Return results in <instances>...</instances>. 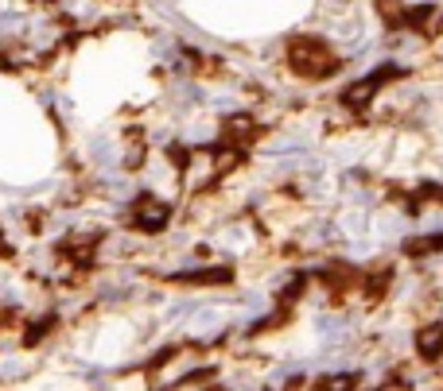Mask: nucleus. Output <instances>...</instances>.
<instances>
[{
  "label": "nucleus",
  "mask_w": 443,
  "mask_h": 391,
  "mask_svg": "<svg viewBox=\"0 0 443 391\" xmlns=\"http://www.w3.org/2000/svg\"><path fill=\"white\" fill-rule=\"evenodd\" d=\"M288 58H292V70L303 74V78H327V74L339 70V58H331L323 47L315 43V39H303V43L295 39Z\"/></svg>",
  "instance_id": "obj_1"
},
{
  "label": "nucleus",
  "mask_w": 443,
  "mask_h": 391,
  "mask_svg": "<svg viewBox=\"0 0 443 391\" xmlns=\"http://www.w3.org/2000/svg\"><path fill=\"white\" fill-rule=\"evenodd\" d=\"M389 74H393V70H377L373 78H362V81H354V86H350L346 94H342V101H346L350 109H362V105L369 101V97L377 94V81H381V78H389Z\"/></svg>",
  "instance_id": "obj_2"
},
{
  "label": "nucleus",
  "mask_w": 443,
  "mask_h": 391,
  "mask_svg": "<svg viewBox=\"0 0 443 391\" xmlns=\"http://www.w3.org/2000/svg\"><path fill=\"white\" fill-rule=\"evenodd\" d=\"M416 353H420L424 361L443 356V326H424L420 334H416Z\"/></svg>",
  "instance_id": "obj_3"
},
{
  "label": "nucleus",
  "mask_w": 443,
  "mask_h": 391,
  "mask_svg": "<svg viewBox=\"0 0 443 391\" xmlns=\"http://www.w3.org/2000/svg\"><path fill=\"white\" fill-rule=\"evenodd\" d=\"M168 221H171V210H168L163 202H144L141 213H136V225H141V229H148V232H160Z\"/></svg>",
  "instance_id": "obj_4"
},
{
  "label": "nucleus",
  "mask_w": 443,
  "mask_h": 391,
  "mask_svg": "<svg viewBox=\"0 0 443 391\" xmlns=\"http://www.w3.org/2000/svg\"><path fill=\"white\" fill-rule=\"evenodd\" d=\"M175 279L179 283H210V287H214V283H229L234 271L229 268H199V271H179Z\"/></svg>",
  "instance_id": "obj_5"
},
{
  "label": "nucleus",
  "mask_w": 443,
  "mask_h": 391,
  "mask_svg": "<svg viewBox=\"0 0 443 391\" xmlns=\"http://www.w3.org/2000/svg\"><path fill=\"white\" fill-rule=\"evenodd\" d=\"M237 163H241V147H226V152L214 155V171H218V174H229Z\"/></svg>",
  "instance_id": "obj_6"
},
{
  "label": "nucleus",
  "mask_w": 443,
  "mask_h": 391,
  "mask_svg": "<svg viewBox=\"0 0 443 391\" xmlns=\"http://www.w3.org/2000/svg\"><path fill=\"white\" fill-rule=\"evenodd\" d=\"M55 326V314H47V318H39L35 326H28V337H23V345H39V341L47 337V329Z\"/></svg>",
  "instance_id": "obj_7"
},
{
  "label": "nucleus",
  "mask_w": 443,
  "mask_h": 391,
  "mask_svg": "<svg viewBox=\"0 0 443 391\" xmlns=\"http://www.w3.org/2000/svg\"><path fill=\"white\" fill-rule=\"evenodd\" d=\"M377 12H381L389 23H400V20H405V8H400V0H377Z\"/></svg>",
  "instance_id": "obj_8"
},
{
  "label": "nucleus",
  "mask_w": 443,
  "mask_h": 391,
  "mask_svg": "<svg viewBox=\"0 0 443 391\" xmlns=\"http://www.w3.org/2000/svg\"><path fill=\"white\" fill-rule=\"evenodd\" d=\"M168 159H171V167H191V159H195V155L187 152L183 144H171V147H168Z\"/></svg>",
  "instance_id": "obj_9"
},
{
  "label": "nucleus",
  "mask_w": 443,
  "mask_h": 391,
  "mask_svg": "<svg viewBox=\"0 0 443 391\" xmlns=\"http://www.w3.org/2000/svg\"><path fill=\"white\" fill-rule=\"evenodd\" d=\"M141 163H144V147L133 144V147L125 152V167H141Z\"/></svg>",
  "instance_id": "obj_10"
}]
</instances>
